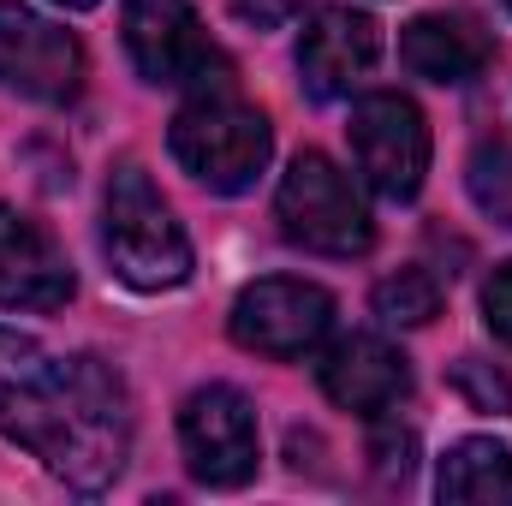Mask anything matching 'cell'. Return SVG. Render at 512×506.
I'll return each mask as SVG.
<instances>
[{
    "mask_svg": "<svg viewBox=\"0 0 512 506\" xmlns=\"http://www.w3.org/2000/svg\"><path fill=\"white\" fill-rule=\"evenodd\" d=\"M0 435L36 453L60 483L96 495L131 459L126 381L90 352H48L36 334L0 328Z\"/></svg>",
    "mask_w": 512,
    "mask_h": 506,
    "instance_id": "obj_1",
    "label": "cell"
},
{
    "mask_svg": "<svg viewBox=\"0 0 512 506\" xmlns=\"http://www.w3.org/2000/svg\"><path fill=\"white\" fill-rule=\"evenodd\" d=\"M167 143H173V161L197 185H209L221 197H239V191H251L256 173L274 155V126H268V114L251 108L233 84H203L173 114Z\"/></svg>",
    "mask_w": 512,
    "mask_h": 506,
    "instance_id": "obj_2",
    "label": "cell"
},
{
    "mask_svg": "<svg viewBox=\"0 0 512 506\" xmlns=\"http://www.w3.org/2000/svg\"><path fill=\"white\" fill-rule=\"evenodd\" d=\"M102 251L114 262V274L137 292H173L191 280V239L179 227V215L167 209V197L149 185L143 167H114L108 179V203H102Z\"/></svg>",
    "mask_w": 512,
    "mask_h": 506,
    "instance_id": "obj_3",
    "label": "cell"
},
{
    "mask_svg": "<svg viewBox=\"0 0 512 506\" xmlns=\"http://www.w3.org/2000/svg\"><path fill=\"white\" fill-rule=\"evenodd\" d=\"M274 221L298 251L316 256H364L376 245V221L352 185L322 149H298L280 191H274Z\"/></svg>",
    "mask_w": 512,
    "mask_h": 506,
    "instance_id": "obj_4",
    "label": "cell"
},
{
    "mask_svg": "<svg viewBox=\"0 0 512 506\" xmlns=\"http://www.w3.org/2000/svg\"><path fill=\"white\" fill-rule=\"evenodd\" d=\"M126 54L137 78L161 90L227 84V60L191 0H126Z\"/></svg>",
    "mask_w": 512,
    "mask_h": 506,
    "instance_id": "obj_5",
    "label": "cell"
},
{
    "mask_svg": "<svg viewBox=\"0 0 512 506\" xmlns=\"http://www.w3.org/2000/svg\"><path fill=\"white\" fill-rule=\"evenodd\" d=\"M352 161L364 173V185L387 203H411L423 191L429 173V120L417 114L411 96L376 90L352 102Z\"/></svg>",
    "mask_w": 512,
    "mask_h": 506,
    "instance_id": "obj_6",
    "label": "cell"
},
{
    "mask_svg": "<svg viewBox=\"0 0 512 506\" xmlns=\"http://www.w3.org/2000/svg\"><path fill=\"white\" fill-rule=\"evenodd\" d=\"M179 447H185V465L203 489H245L256 477V459H262L251 399L227 381L197 387L179 405Z\"/></svg>",
    "mask_w": 512,
    "mask_h": 506,
    "instance_id": "obj_7",
    "label": "cell"
},
{
    "mask_svg": "<svg viewBox=\"0 0 512 506\" xmlns=\"http://www.w3.org/2000/svg\"><path fill=\"white\" fill-rule=\"evenodd\" d=\"M0 90L42 102V108H66L84 90L78 36L18 0H0Z\"/></svg>",
    "mask_w": 512,
    "mask_h": 506,
    "instance_id": "obj_8",
    "label": "cell"
},
{
    "mask_svg": "<svg viewBox=\"0 0 512 506\" xmlns=\"http://www.w3.org/2000/svg\"><path fill=\"white\" fill-rule=\"evenodd\" d=\"M334 334V298L316 280H292V274H268L239 292L233 304V340L256 358H304Z\"/></svg>",
    "mask_w": 512,
    "mask_h": 506,
    "instance_id": "obj_9",
    "label": "cell"
},
{
    "mask_svg": "<svg viewBox=\"0 0 512 506\" xmlns=\"http://www.w3.org/2000/svg\"><path fill=\"white\" fill-rule=\"evenodd\" d=\"M382 54V24L358 6H322L298 36V78L316 102L346 96Z\"/></svg>",
    "mask_w": 512,
    "mask_h": 506,
    "instance_id": "obj_10",
    "label": "cell"
},
{
    "mask_svg": "<svg viewBox=\"0 0 512 506\" xmlns=\"http://www.w3.org/2000/svg\"><path fill=\"white\" fill-rule=\"evenodd\" d=\"M322 393L340 405V411H358V417H387L405 393H411V364L399 346H387L382 334H346L322 352L316 364Z\"/></svg>",
    "mask_w": 512,
    "mask_h": 506,
    "instance_id": "obj_11",
    "label": "cell"
},
{
    "mask_svg": "<svg viewBox=\"0 0 512 506\" xmlns=\"http://www.w3.org/2000/svg\"><path fill=\"white\" fill-rule=\"evenodd\" d=\"M72 304V268L60 245L18 215L12 203H0V310H66Z\"/></svg>",
    "mask_w": 512,
    "mask_h": 506,
    "instance_id": "obj_12",
    "label": "cell"
},
{
    "mask_svg": "<svg viewBox=\"0 0 512 506\" xmlns=\"http://www.w3.org/2000/svg\"><path fill=\"white\" fill-rule=\"evenodd\" d=\"M399 60L423 84H471L489 66V36L459 12H423L399 36Z\"/></svg>",
    "mask_w": 512,
    "mask_h": 506,
    "instance_id": "obj_13",
    "label": "cell"
},
{
    "mask_svg": "<svg viewBox=\"0 0 512 506\" xmlns=\"http://www.w3.org/2000/svg\"><path fill=\"white\" fill-rule=\"evenodd\" d=\"M435 495L453 506H512V447L489 435H465L459 447H447Z\"/></svg>",
    "mask_w": 512,
    "mask_h": 506,
    "instance_id": "obj_14",
    "label": "cell"
},
{
    "mask_svg": "<svg viewBox=\"0 0 512 506\" xmlns=\"http://www.w3.org/2000/svg\"><path fill=\"white\" fill-rule=\"evenodd\" d=\"M370 304H376V316L387 328H429L441 316V280L429 268H399L376 286Z\"/></svg>",
    "mask_w": 512,
    "mask_h": 506,
    "instance_id": "obj_15",
    "label": "cell"
},
{
    "mask_svg": "<svg viewBox=\"0 0 512 506\" xmlns=\"http://www.w3.org/2000/svg\"><path fill=\"white\" fill-rule=\"evenodd\" d=\"M465 185H471V203L495 227H512V143H477V155L465 167Z\"/></svg>",
    "mask_w": 512,
    "mask_h": 506,
    "instance_id": "obj_16",
    "label": "cell"
},
{
    "mask_svg": "<svg viewBox=\"0 0 512 506\" xmlns=\"http://www.w3.org/2000/svg\"><path fill=\"white\" fill-rule=\"evenodd\" d=\"M453 387L465 393L471 411H495V417H512V381L489 364V358H459L453 364Z\"/></svg>",
    "mask_w": 512,
    "mask_h": 506,
    "instance_id": "obj_17",
    "label": "cell"
},
{
    "mask_svg": "<svg viewBox=\"0 0 512 506\" xmlns=\"http://www.w3.org/2000/svg\"><path fill=\"white\" fill-rule=\"evenodd\" d=\"M370 459H376V477H382V483H405V477L417 471V435L382 423L376 441H370Z\"/></svg>",
    "mask_w": 512,
    "mask_h": 506,
    "instance_id": "obj_18",
    "label": "cell"
},
{
    "mask_svg": "<svg viewBox=\"0 0 512 506\" xmlns=\"http://www.w3.org/2000/svg\"><path fill=\"white\" fill-rule=\"evenodd\" d=\"M483 322H489L495 340L512 346V262H501V268L489 274V286H483Z\"/></svg>",
    "mask_w": 512,
    "mask_h": 506,
    "instance_id": "obj_19",
    "label": "cell"
},
{
    "mask_svg": "<svg viewBox=\"0 0 512 506\" xmlns=\"http://www.w3.org/2000/svg\"><path fill=\"white\" fill-rule=\"evenodd\" d=\"M233 12L256 24V30H280L286 18H298L304 12V0H233Z\"/></svg>",
    "mask_w": 512,
    "mask_h": 506,
    "instance_id": "obj_20",
    "label": "cell"
},
{
    "mask_svg": "<svg viewBox=\"0 0 512 506\" xmlns=\"http://www.w3.org/2000/svg\"><path fill=\"white\" fill-rule=\"evenodd\" d=\"M54 6H66V12H84V6H96V0H54Z\"/></svg>",
    "mask_w": 512,
    "mask_h": 506,
    "instance_id": "obj_21",
    "label": "cell"
},
{
    "mask_svg": "<svg viewBox=\"0 0 512 506\" xmlns=\"http://www.w3.org/2000/svg\"><path fill=\"white\" fill-rule=\"evenodd\" d=\"M507 6H512V0H507Z\"/></svg>",
    "mask_w": 512,
    "mask_h": 506,
    "instance_id": "obj_22",
    "label": "cell"
}]
</instances>
